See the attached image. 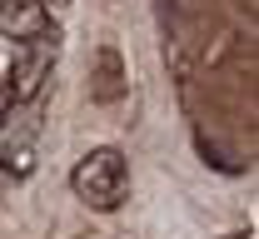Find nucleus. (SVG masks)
Listing matches in <instances>:
<instances>
[{
  "label": "nucleus",
  "mask_w": 259,
  "mask_h": 239,
  "mask_svg": "<svg viewBox=\"0 0 259 239\" xmlns=\"http://www.w3.org/2000/svg\"><path fill=\"white\" fill-rule=\"evenodd\" d=\"M70 189L85 200L90 209H120L130 195V165L125 155L115 150V145H100V150H90L75 170H70Z\"/></svg>",
  "instance_id": "f257e3e1"
},
{
  "label": "nucleus",
  "mask_w": 259,
  "mask_h": 239,
  "mask_svg": "<svg viewBox=\"0 0 259 239\" xmlns=\"http://www.w3.org/2000/svg\"><path fill=\"white\" fill-rule=\"evenodd\" d=\"M50 70H55V40H25V50L15 55V65H10V100H35L40 95V85L50 80Z\"/></svg>",
  "instance_id": "f03ea898"
},
{
  "label": "nucleus",
  "mask_w": 259,
  "mask_h": 239,
  "mask_svg": "<svg viewBox=\"0 0 259 239\" xmlns=\"http://www.w3.org/2000/svg\"><path fill=\"white\" fill-rule=\"evenodd\" d=\"M0 35L5 40H40L50 35V10L45 0H0Z\"/></svg>",
  "instance_id": "7ed1b4c3"
},
{
  "label": "nucleus",
  "mask_w": 259,
  "mask_h": 239,
  "mask_svg": "<svg viewBox=\"0 0 259 239\" xmlns=\"http://www.w3.org/2000/svg\"><path fill=\"white\" fill-rule=\"evenodd\" d=\"M0 165H5V174L25 179V174L35 170V150H30V145H15V150H5V155H0Z\"/></svg>",
  "instance_id": "20e7f679"
},
{
  "label": "nucleus",
  "mask_w": 259,
  "mask_h": 239,
  "mask_svg": "<svg viewBox=\"0 0 259 239\" xmlns=\"http://www.w3.org/2000/svg\"><path fill=\"white\" fill-rule=\"evenodd\" d=\"M100 65H105V80L95 85V95H100V100H115V95H120V85H115V70H120V55H115V50H100Z\"/></svg>",
  "instance_id": "39448f33"
},
{
  "label": "nucleus",
  "mask_w": 259,
  "mask_h": 239,
  "mask_svg": "<svg viewBox=\"0 0 259 239\" xmlns=\"http://www.w3.org/2000/svg\"><path fill=\"white\" fill-rule=\"evenodd\" d=\"M10 105H15V100H10V90H5V85H0V125H5V120H10Z\"/></svg>",
  "instance_id": "423d86ee"
}]
</instances>
